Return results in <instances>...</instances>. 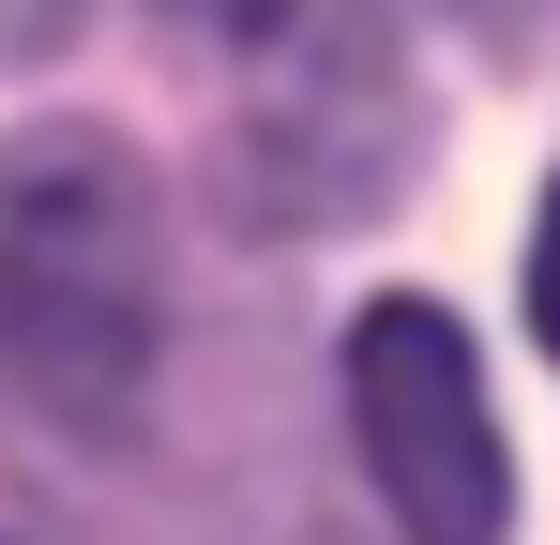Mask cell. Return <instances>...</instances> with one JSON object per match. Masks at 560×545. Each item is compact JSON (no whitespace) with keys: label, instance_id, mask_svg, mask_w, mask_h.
Here are the masks:
<instances>
[{"label":"cell","instance_id":"obj_1","mask_svg":"<svg viewBox=\"0 0 560 545\" xmlns=\"http://www.w3.org/2000/svg\"><path fill=\"white\" fill-rule=\"evenodd\" d=\"M167 363V197L92 121L0 137V379L61 425H121Z\"/></svg>","mask_w":560,"mask_h":545},{"label":"cell","instance_id":"obj_2","mask_svg":"<svg viewBox=\"0 0 560 545\" xmlns=\"http://www.w3.org/2000/svg\"><path fill=\"white\" fill-rule=\"evenodd\" d=\"M349 440L364 485L394 500L409 545H500L515 531V454H500V394L440 303H364L349 318Z\"/></svg>","mask_w":560,"mask_h":545},{"label":"cell","instance_id":"obj_3","mask_svg":"<svg viewBox=\"0 0 560 545\" xmlns=\"http://www.w3.org/2000/svg\"><path fill=\"white\" fill-rule=\"evenodd\" d=\"M530 318H546V349H560V182H546V212H530Z\"/></svg>","mask_w":560,"mask_h":545}]
</instances>
